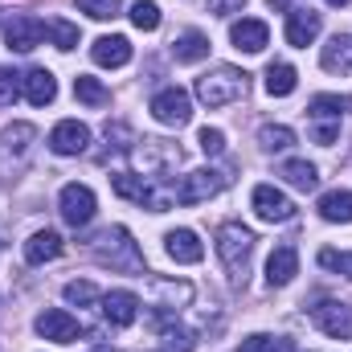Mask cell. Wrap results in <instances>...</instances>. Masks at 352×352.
Segmentation results:
<instances>
[{
  "instance_id": "6da1fadb",
  "label": "cell",
  "mask_w": 352,
  "mask_h": 352,
  "mask_svg": "<svg viewBox=\"0 0 352 352\" xmlns=\"http://www.w3.org/2000/svg\"><path fill=\"white\" fill-rule=\"evenodd\" d=\"M250 254H254V230L242 226V221H226L217 230V258L226 263V274H230L234 287H246Z\"/></svg>"
},
{
  "instance_id": "7a4b0ae2",
  "label": "cell",
  "mask_w": 352,
  "mask_h": 352,
  "mask_svg": "<svg viewBox=\"0 0 352 352\" xmlns=\"http://www.w3.org/2000/svg\"><path fill=\"white\" fill-rule=\"evenodd\" d=\"M94 258H98V266L127 270V274H140V270H144V254H140V246L131 242V230H127V226H111V230L98 238Z\"/></svg>"
},
{
  "instance_id": "3957f363",
  "label": "cell",
  "mask_w": 352,
  "mask_h": 352,
  "mask_svg": "<svg viewBox=\"0 0 352 352\" xmlns=\"http://www.w3.org/2000/svg\"><path fill=\"white\" fill-rule=\"evenodd\" d=\"M33 148H37V127L33 123H12L0 131V176H21L33 160Z\"/></svg>"
},
{
  "instance_id": "277c9868",
  "label": "cell",
  "mask_w": 352,
  "mask_h": 352,
  "mask_svg": "<svg viewBox=\"0 0 352 352\" xmlns=\"http://www.w3.org/2000/svg\"><path fill=\"white\" fill-rule=\"evenodd\" d=\"M242 94H246V74L234 70V66H217V70H209V74L197 78V98H201L209 111L230 107V102H238Z\"/></svg>"
},
{
  "instance_id": "5b68a950",
  "label": "cell",
  "mask_w": 352,
  "mask_h": 352,
  "mask_svg": "<svg viewBox=\"0 0 352 352\" xmlns=\"http://www.w3.org/2000/svg\"><path fill=\"white\" fill-rule=\"evenodd\" d=\"M311 324H316L324 336H332V340H352V307L340 303V299L316 303V307H311Z\"/></svg>"
},
{
  "instance_id": "8992f818",
  "label": "cell",
  "mask_w": 352,
  "mask_h": 352,
  "mask_svg": "<svg viewBox=\"0 0 352 352\" xmlns=\"http://www.w3.org/2000/svg\"><path fill=\"white\" fill-rule=\"evenodd\" d=\"M58 213H62V221L74 226V230L90 226V217H94V192H90L87 184L70 180V184L62 188V197H58Z\"/></svg>"
},
{
  "instance_id": "52a82bcc",
  "label": "cell",
  "mask_w": 352,
  "mask_h": 352,
  "mask_svg": "<svg viewBox=\"0 0 352 352\" xmlns=\"http://www.w3.org/2000/svg\"><path fill=\"white\" fill-rule=\"evenodd\" d=\"M173 188H176V205H201V201H209L213 192L226 188V176L213 173V168H197V173H188Z\"/></svg>"
},
{
  "instance_id": "ba28073f",
  "label": "cell",
  "mask_w": 352,
  "mask_h": 352,
  "mask_svg": "<svg viewBox=\"0 0 352 352\" xmlns=\"http://www.w3.org/2000/svg\"><path fill=\"white\" fill-rule=\"evenodd\" d=\"M152 115H156L164 127H184V123L192 119V98H188V90L164 87L152 98Z\"/></svg>"
},
{
  "instance_id": "9c48e42d",
  "label": "cell",
  "mask_w": 352,
  "mask_h": 352,
  "mask_svg": "<svg viewBox=\"0 0 352 352\" xmlns=\"http://www.w3.org/2000/svg\"><path fill=\"white\" fill-rule=\"evenodd\" d=\"M45 33H50V25L41 21V16H12L8 21V29H4V37H8V50H16V54H29V50H37L41 41H45Z\"/></svg>"
},
{
  "instance_id": "30bf717a",
  "label": "cell",
  "mask_w": 352,
  "mask_h": 352,
  "mask_svg": "<svg viewBox=\"0 0 352 352\" xmlns=\"http://www.w3.org/2000/svg\"><path fill=\"white\" fill-rule=\"evenodd\" d=\"M37 332H41L45 340H54V344H74V340L82 336V320H74V316L62 311V307H50V311L37 316Z\"/></svg>"
},
{
  "instance_id": "8fae6325",
  "label": "cell",
  "mask_w": 352,
  "mask_h": 352,
  "mask_svg": "<svg viewBox=\"0 0 352 352\" xmlns=\"http://www.w3.org/2000/svg\"><path fill=\"white\" fill-rule=\"evenodd\" d=\"M135 164L144 168V176H156V180H160L164 168L180 164V148L164 144V140H140V148H135Z\"/></svg>"
},
{
  "instance_id": "7c38bea8",
  "label": "cell",
  "mask_w": 352,
  "mask_h": 352,
  "mask_svg": "<svg viewBox=\"0 0 352 352\" xmlns=\"http://www.w3.org/2000/svg\"><path fill=\"white\" fill-rule=\"evenodd\" d=\"M320 29H324L320 12H311V8H287V29H283L287 45H295V50H307V45L320 37Z\"/></svg>"
},
{
  "instance_id": "4fadbf2b",
  "label": "cell",
  "mask_w": 352,
  "mask_h": 352,
  "mask_svg": "<svg viewBox=\"0 0 352 352\" xmlns=\"http://www.w3.org/2000/svg\"><path fill=\"white\" fill-rule=\"evenodd\" d=\"M87 144H90V127L78 123V119H62V123L50 131V148H54L58 156H78V152H87Z\"/></svg>"
},
{
  "instance_id": "5bb4252c",
  "label": "cell",
  "mask_w": 352,
  "mask_h": 352,
  "mask_svg": "<svg viewBox=\"0 0 352 352\" xmlns=\"http://www.w3.org/2000/svg\"><path fill=\"white\" fill-rule=\"evenodd\" d=\"M254 213H258L263 221H291L295 205H291V197H287L283 188L258 184V188H254Z\"/></svg>"
},
{
  "instance_id": "9a60e30c",
  "label": "cell",
  "mask_w": 352,
  "mask_h": 352,
  "mask_svg": "<svg viewBox=\"0 0 352 352\" xmlns=\"http://www.w3.org/2000/svg\"><path fill=\"white\" fill-rule=\"evenodd\" d=\"M90 58H94V66L119 70V66H127V62H131V41H127V37H119V33H107V37H98V41L90 45Z\"/></svg>"
},
{
  "instance_id": "2e32d148",
  "label": "cell",
  "mask_w": 352,
  "mask_h": 352,
  "mask_svg": "<svg viewBox=\"0 0 352 352\" xmlns=\"http://www.w3.org/2000/svg\"><path fill=\"white\" fill-rule=\"evenodd\" d=\"M102 316H107V324L127 328V324H135V316H140V299H135L131 291H107V295H102Z\"/></svg>"
},
{
  "instance_id": "e0dca14e",
  "label": "cell",
  "mask_w": 352,
  "mask_h": 352,
  "mask_svg": "<svg viewBox=\"0 0 352 352\" xmlns=\"http://www.w3.org/2000/svg\"><path fill=\"white\" fill-rule=\"evenodd\" d=\"M230 41H234L238 50H246V54H263L266 41H270V29H266L263 21L242 16V21H234V25H230Z\"/></svg>"
},
{
  "instance_id": "ac0fdd59",
  "label": "cell",
  "mask_w": 352,
  "mask_h": 352,
  "mask_svg": "<svg viewBox=\"0 0 352 352\" xmlns=\"http://www.w3.org/2000/svg\"><path fill=\"white\" fill-rule=\"evenodd\" d=\"M295 274H299V254H295V246H274L270 258H266V283H270V287H287Z\"/></svg>"
},
{
  "instance_id": "d6986e66",
  "label": "cell",
  "mask_w": 352,
  "mask_h": 352,
  "mask_svg": "<svg viewBox=\"0 0 352 352\" xmlns=\"http://www.w3.org/2000/svg\"><path fill=\"white\" fill-rule=\"evenodd\" d=\"M164 250H168L173 263H184V266L205 258V246H201V238H197L192 230H173V234L164 238Z\"/></svg>"
},
{
  "instance_id": "ffe728a7",
  "label": "cell",
  "mask_w": 352,
  "mask_h": 352,
  "mask_svg": "<svg viewBox=\"0 0 352 352\" xmlns=\"http://www.w3.org/2000/svg\"><path fill=\"white\" fill-rule=\"evenodd\" d=\"M320 66H324L328 74H352V37L349 33H336V37L324 45Z\"/></svg>"
},
{
  "instance_id": "44dd1931",
  "label": "cell",
  "mask_w": 352,
  "mask_h": 352,
  "mask_svg": "<svg viewBox=\"0 0 352 352\" xmlns=\"http://www.w3.org/2000/svg\"><path fill=\"white\" fill-rule=\"evenodd\" d=\"M62 250H66V246H62V234H54V230H37V234L25 242V258H29L33 266L54 263Z\"/></svg>"
},
{
  "instance_id": "7402d4cb",
  "label": "cell",
  "mask_w": 352,
  "mask_h": 352,
  "mask_svg": "<svg viewBox=\"0 0 352 352\" xmlns=\"http://www.w3.org/2000/svg\"><path fill=\"white\" fill-rule=\"evenodd\" d=\"M173 58H176V62H184V66H192V62L209 58V37H205L201 29H184V33L173 41Z\"/></svg>"
},
{
  "instance_id": "603a6c76",
  "label": "cell",
  "mask_w": 352,
  "mask_h": 352,
  "mask_svg": "<svg viewBox=\"0 0 352 352\" xmlns=\"http://www.w3.org/2000/svg\"><path fill=\"white\" fill-rule=\"evenodd\" d=\"M25 98L33 102V107H50L54 98H58V82H54V74L50 70H29L25 74Z\"/></svg>"
},
{
  "instance_id": "cb8c5ba5",
  "label": "cell",
  "mask_w": 352,
  "mask_h": 352,
  "mask_svg": "<svg viewBox=\"0 0 352 352\" xmlns=\"http://www.w3.org/2000/svg\"><path fill=\"white\" fill-rule=\"evenodd\" d=\"M152 295H156V303L160 307H184V303H192V283H176V278H152Z\"/></svg>"
},
{
  "instance_id": "d4e9b609",
  "label": "cell",
  "mask_w": 352,
  "mask_h": 352,
  "mask_svg": "<svg viewBox=\"0 0 352 352\" xmlns=\"http://www.w3.org/2000/svg\"><path fill=\"white\" fill-rule=\"evenodd\" d=\"M111 188H115V197L135 201V205H148V197H152V184L135 173H115L111 176Z\"/></svg>"
},
{
  "instance_id": "484cf974",
  "label": "cell",
  "mask_w": 352,
  "mask_h": 352,
  "mask_svg": "<svg viewBox=\"0 0 352 352\" xmlns=\"http://www.w3.org/2000/svg\"><path fill=\"white\" fill-rule=\"evenodd\" d=\"M295 87H299V74H295L291 62H270V66H266V94L287 98Z\"/></svg>"
},
{
  "instance_id": "4316f807",
  "label": "cell",
  "mask_w": 352,
  "mask_h": 352,
  "mask_svg": "<svg viewBox=\"0 0 352 352\" xmlns=\"http://www.w3.org/2000/svg\"><path fill=\"white\" fill-rule=\"evenodd\" d=\"M316 209H320V217H324V221H344V226H349V221H352V192L332 188V192H324V197H320V205H316Z\"/></svg>"
},
{
  "instance_id": "83f0119b",
  "label": "cell",
  "mask_w": 352,
  "mask_h": 352,
  "mask_svg": "<svg viewBox=\"0 0 352 352\" xmlns=\"http://www.w3.org/2000/svg\"><path fill=\"white\" fill-rule=\"evenodd\" d=\"M278 176L291 184V188H299V192H311L316 184H320V173H316V164H307V160H287Z\"/></svg>"
},
{
  "instance_id": "f1b7e54d",
  "label": "cell",
  "mask_w": 352,
  "mask_h": 352,
  "mask_svg": "<svg viewBox=\"0 0 352 352\" xmlns=\"http://www.w3.org/2000/svg\"><path fill=\"white\" fill-rule=\"evenodd\" d=\"M352 111V98L349 94H316L311 98V107H307V115L311 119H336L340 123V115Z\"/></svg>"
},
{
  "instance_id": "f546056e",
  "label": "cell",
  "mask_w": 352,
  "mask_h": 352,
  "mask_svg": "<svg viewBox=\"0 0 352 352\" xmlns=\"http://www.w3.org/2000/svg\"><path fill=\"white\" fill-rule=\"evenodd\" d=\"M156 328H160L164 349H168V352H192V336H188L184 328H176L173 316H168V307H164V311H156Z\"/></svg>"
},
{
  "instance_id": "4dcf8cb0",
  "label": "cell",
  "mask_w": 352,
  "mask_h": 352,
  "mask_svg": "<svg viewBox=\"0 0 352 352\" xmlns=\"http://www.w3.org/2000/svg\"><path fill=\"white\" fill-rule=\"evenodd\" d=\"M74 98L87 102V107H107L111 102V90L102 87L98 78H90V74H78L74 78Z\"/></svg>"
},
{
  "instance_id": "1f68e13d",
  "label": "cell",
  "mask_w": 352,
  "mask_h": 352,
  "mask_svg": "<svg viewBox=\"0 0 352 352\" xmlns=\"http://www.w3.org/2000/svg\"><path fill=\"white\" fill-rule=\"evenodd\" d=\"M258 144H263L266 152H287L295 144V131L283 127V123H266L263 131H258Z\"/></svg>"
},
{
  "instance_id": "d6a6232c",
  "label": "cell",
  "mask_w": 352,
  "mask_h": 352,
  "mask_svg": "<svg viewBox=\"0 0 352 352\" xmlns=\"http://www.w3.org/2000/svg\"><path fill=\"white\" fill-rule=\"evenodd\" d=\"M131 25L144 29V33L160 29V4H152V0H135V4H131Z\"/></svg>"
},
{
  "instance_id": "836d02e7",
  "label": "cell",
  "mask_w": 352,
  "mask_h": 352,
  "mask_svg": "<svg viewBox=\"0 0 352 352\" xmlns=\"http://www.w3.org/2000/svg\"><path fill=\"white\" fill-rule=\"evenodd\" d=\"M21 87H25V78L12 66H0V107H12L21 98Z\"/></svg>"
},
{
  "instance_id": "e575fe53",
  "label": "cell",
  "mask_w": 352,
  "mask_h": 352,
  "mask_svg": "<svg viewBox=\"0 0 352 352\" xmlns=\"http://www.w3.org/2000/svg\"><path fill=\"white\" fill-rule=\"evenodd\" d=\"M238 352H295V344L283 336H250V340H242Z\"/></svg>"
},
{
  "instance_id": "d590c367",
  "label": "cell",
  "mask_w": 352,
  "mask_h": 352,
  "mask_svg": "<svg viewBox=\"0 0 352 352\" xmlns=\"http://www.w3.org/2000/svg\"><path fill=\"white\" fill-rule=\"evenodd\" d=\"M66 299H70V303H78V307H90V303H98L102 295H98V287H94V283L74 278V283H66Z\"/></svg>"
},
{
  "instance_id": "8d00e7d4",
  "label": "cell",
  "mask_w": 352,
  "mask_h": 352,
  "mask_svg": "<svg viewBox=\"0 0 352 352\" xmlns=\"http://www.w3.org/2000/svg\"><path fill=\"white\" fill-rule=\"evenodd\" d=\"M320 266L324 270H332V274H344V278H352V254L349 250H320Z\"/></svg>"
},
{
  "instance_id": "74e56055",
  "label": "cell",
  "mask_w": 352,
  "mask_h": 352,
  "mask_svg": "<svg viewBox=\"0 0 352 352\" xmlns=\"http://www.w3.org/2000/svg\"><path fill=\"white\" fill-rule=\"evenodd\" d=\"M50 37H54L58 50H74V45H78V25H70V21H50Z\"/></svg>"
},
{
  "instance_id": "f35d334b",
  "label": "cell",
  "mask_w": 352,
  "mask_h": 352,
  "mask_svg": "<svg viewBox=\"0 0 352 352\" xmlns=\"http://www.w3.org/2000/svg\"><path fill=\"white\" fill-rule=\"evenodd\" d=\"M78 8L94 16V21H111V16H119V0H78Z\"/></svg>"
},
{
  "instance_id": "ab89813d",
  "label": "cell",
  "mask_w": 352,
  "mask_h": 352,
  "mask_svg": "<svg viewBox=\"0 0 352 352\" xmlns=\"http://www.w3.org/2000/svg\"><path fill=\"white\" fill-rule=\"evenodd\" d=\"M197 144H201V152H205V156H221V152H226V135H221L217 127H201Z\"/></svg>"
},
{
  "instance_id": "60d3db41",
  "label": "cell",
  "mask_w": 352,
  "mask_h": 352,
  "mask_svg": "<svg viewBox=\"0 0 352 352\" xmlns=\"http://www.w3.org/2000/svg\"><path fill=\"white\" fill-rule=\"evenodd\" d=\"M340 135V123H324V127H316V144H332Z\"/></svg>"
},
{
  "instance_id": "b9f144b4",
  "label": "cell",
  "mask_w": 352,
  "mask_h": 352,
  "mask_svg": "<svg viewBox=\"0 0 352 352\" xmlns=\"http://www.w3.org/2000/svg\"><path fill=\"white\" fill-rule=\"evenodd\" d=\"M230 4H238V8H242V4H246V0H209V8H213V12H226V8H230Z\"/></svg>"
},
{
  "instance_id": "7bdbcfd3",
  "label": "cell",
  "mask_w": 352,
  "mask_h": 352,
  "mask_svg": "<svg viewBox=\"0 0 352 352\" xmlns=\"http://www.w3.org/2000/svg\"><path fill=\"white\" fill-rule=\"evenodd\" d=\"M266 4H270V8H287V0H266Z\"/></svg>"
},
{
  "instance_id": "ee69618b",
  "label": "cell",
  "mask_w": 352,
  "mask_h": 352,
  "mask_svg": "<svg viewBox=\"0 0 352 352\" xmlns=\"http://www.w3.org/2000/svg\"><path fill=\"white\" fill-rule=\"evenodd\" d=\"M328 4H336V8H340V4H349V0H328Z\"/></svg>"
},
{
  "instance_id": "f6af8a7d",
  "label": "cell",
  "mask_w": 352,
  "mask_h": 352,
  "mask_svg": "<svg viewBox=\"0 0 352 352\" xmlns=\"http://www.w3.org/2000/svg\"><path fill=\"white\" fill-rule=\"evenodd\" d=\"M94 352H115V349H107V344H102V349H94Z\"/></svg>"
}]
</instances>
